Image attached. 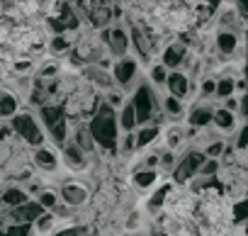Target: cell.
<instances>
[{
    "label": "cell",
    "mask_w": 248,
    "mask_h": 236,
    "mask_svg": "<svg viewBox=\"0 0 248 236\" xmlns=\"http://www.w3.org/2000/svg\"><path fill=\"white\" fill-rule=\"evenodd\" d=\"M212 122H214L221 132H233V127H236V114L229 112V110H224V107H214Z\"/></svg>",
    "instance_id": "cell-21"
},
{
    "label": "cell",
    "mask_w": 248,
    "mask_h": 236,
    "mask_svg": "<svg viewBox=\"0 0 248 236\" xmlns=\"http://www.w3.org/2000/svg\"><path fill=\"white\" fill-rule=\"evenodd\" d=\"M8 129H10L22 144H27V146H37V149H39V146L44 144V129H42L39 120H37L32 112H17V114H13Z\"/></svg>",
    "instance_id": "cell-3"
},
{
    "label": "cell",
    "mask_w": 248,
    "mask_h": 236,
    "mask_svg": "<svg viewBox=\"0 0 248 236\" xmlns=\"http://www.w3.org/2000/svg\"><path fill=\"white\" fill-rule=\"evenodd\" d=\"M212 95H214V80L212 78H204L202 85H200V100H207Z\"/></svg>",
    "instance_id": "cell-32"
},
{
    "label": "cell",
    "mask_w": 248,
    "mask_h": 236,
    "mask_svg": "<svg viewBox=\"0 0 248 236\" xmlns=\"http://www.w3.org/2000/svg\"><path fill=\"white\" fill-rule=\"evenodd\" d=\"M166 95H170V97H175V100H187L190 95H192V80L187 78V73H183V71H168V78H166Z\"/></svg>",
    "instance_id": "cell-9"
},
{
    "label": "cell",
    "mask_w": 248,
    "mask_h": 236,
    "mask_svg": "<svg viewBox=\"0 0 248 236\" xmlns=\"http://www.w3.org/2000/svg\"><path fill=\"white\" fill-rule=\"evenodd\" d=\"M214 44H217V51H219L224 59H231L233 54L241 56V39H238L236 32H221V30H219Z\"/></svg>",
    "instance_id": "cell-12"
},
{
    "label": "cell",
    "mask_w": 248,
    "mask_h": 236,
    "mask_svg": "<svg viewBox=\"0 0 248 236\" xmlns=\"http://www.w3.org/2000/svg\"><path fill=\"white\" fill-rule=\"evenodd\" d=\"M246 137H248V125H241L236 134V146H233L236 154H246Z\"/></svg>",
    "instance_id": "cell-31"
},
{
    "label": "cell",
    "mask_w": 248,
    "mask_h": 236,
    "mask_svg": "<svg viewBox=\"0 0 248 236\" xmlns=\"http://www.w3.org/2000/svg\"><path fill=\"white\" fill-rule=\"evenodd\" d=\"M25 202H30V195L22 188L10 185V188H5L3 192H0V205H3L5 209H15V207H20Z\"/></svg>",
    "instance_id": "cell-17"
},
{
    "label": "cell",
    "mask_w": 248,
    "mask_h": 236,
    "mask_svg": "<svg viewBox=\"0 0 248 236\" xmlns=\"http://www.w3.org/2000/svg\"><path fill=\"white\" fill-rule=\"evenodd\" d=\"M229 212H231V224H233V226H241V224L246 221V217H248V205H246V200H236L233 207H229Z\"/></svg>",
    "instance_id": "cell-25"
},
{
    "label": "cell",
    "mask_w": 248,
    "mask_h": 236,
    "mask_svg": "<svg viewBox=\"0 0 248 236\" xmlns=\"http://www.w3.org/2000/svg\"><path fill=\"white\" fill-rule=\"evenodd\" d=\"M166 78H168V71H166L161 63H151V66H149V80H151L154 85H163ZM154 85H151V88H154Z\"/></svg>",
    "instance_id": "cell-29"
},
{
    "label": "cell",
    "mask_w": 248,
    "mask_h": 236,
    "mask_svg": "<svg viewBox=\"0 0 248 236\" xmlns=\"http://www.w3.org/2000/svg\"><path fill=\"white\" fill-rule=\"evenodd\" d=\"M170 190H173V183L168 180V183L158 185V188L151 192V197H149V202H146V209H149V214H151V217L161 214V209H163V202H166V197H168V192H170Z\"/></svg>",
    "instance_id": "cell-18"
},
{
    "label": "cell",
    "mask_w": 248,
    "mask_h": 236,
    "mask_svg": "<svg viewBox=\"0 0 248 236\" xmlns=\"http://www.w3.org/2000/svg\"><path fill=\"white\" fill-rule=\"evenodd\" d=\"M61 200L68 209H76V207H83L88 200H90V192L83 183H63L61 185Z\"/></svg>",
    "instance_id": "cell-11"
},
{
    "label": "cell",
    "mask_w": 248,
    "mask_h": 236,
    "mask_svg": "<svg viewBox=\"0 0 248 236\" xmlns=\"http://www.w3.org/2000/svg\"><path fill=\"white\" fill-rule=\"evenodd\" d=\"M17 110H20L17 97L13 93H8V90H0V117H8L10 120L13 114H17Z\"/></svg>",
    "instance_id": "cell-23"
},
{
    "label": "cell",
    "mask_w": 248,
    "mask_h": 236,
    "mask_svg": "<svg viewBox=\"0 0 248 236\" xmlns=\"http://www.w3.org/2000/svg\"><path fill=\"white\" fill-rule=\"evenodd\" d=\"M37 120H39L42 129H46L49 139L56 146H63L68 142V137H71V122H68V117H66V112H63L61 105H44V107H39V117H37Z\"/></svg>",
    "instance_id": "cell-2"
},
{
    "label": "cell",
    "mask_w": 248,
    "mask_h": 236,
    "mask_svg": "<svg viewBox=\"0 0 248 236\" xmlns=\"http://www.w3.org/2000/svg\"><path fill=\"white\" fill-rule=\"evenodd\" d=\"M88 134L95 144V149L105 151V154H117V142H119V127H117V112L107 105L100 102L95 114L85 122Z\"/></svg>",
    "instance_id": "cell-1"
},
{
    "label": "cell",
    "mask_w": 248,
    "mask_h": 236,
    "mask_svg": "<svg viewBox=\"0 0 248 236\" xmlns=\"http://www.w3.org/2000/svg\"><path fill=\"white\" fill-rule=\"evenodd\" d=\"M109 73H112L114 85H119V88H129V85L134 83L137 73H139V61H137L134 56H124V59L114 61V66H112ZM119 88H117V90H119Z\"/></svg>",
    "instance_id": "cell-7"
},
{
    "label": "cell",
    "mask_w": 248,
    "mask_h": 236,
    "mask_svg": "<svg viewBox=\"0 0 248 236\" xmlns=\"http://www.w3.org/2000/svg\"><path fill=\"white\" fill-rule=\"evenodd\" d=\"M83 78H85V83H90V85L97 88V90H105V93L117 90V85H114V80H112V73L105 71V66H97V63L83 66Z\"/></svg>",
    "instance_id": "cell-10"
},
{
    "label": "cell",
    "mask_w": 248,
    "mask_h": 236,
    "mask_svg": "<svg viewBox=\"0 0 248 236\" xmlns=\"http://www.w3.org/2000/svg\"><path fill=\"white\" fill-rule=\"evenodd\" d=\"M100 42L105 44L107 56H112L114 61L129 56V34H127V30H124L122 25L100 30Z\"/></svg>",
    "instance_id": "cell-5"
},
{
    "label": "cell",
    "mask_w": 248,
    "mask_h": 236,
    "mask_svg": "<svg viewBox=\"0 0 248 236\" xmlns=\"http://www.w3.org/2000/svg\"><path fill=\"white\" fill-rule=\"evenodd\" d=\"M156 180H158V171H144V168H139V171L132 173V183H134V188H139V190L154 188Z\"/></svg>",
    "instance_id": "cell-22"
},
{
    "label": "cell",
    "mask_w": 248,
    "mask_h": 236,
    "mask_svg": "<svg viewBox=\"0 0 248 236\" xmlns=\"http://www.w3.org/2000/svg\"><path fill=\"white\" fill-rule=\"evenodd\" d=\"M207 158H204V154L200 151V149H192V151H185L183 154V158L175 163V168H173V185H187V183H192L195 178H197V173H200V168H202V163H204Z\"/></svg>",
    "instance_id": "cell-4"
},
{
    "label": "cell",
    "mask_w": 248,
    "mask_h": 236,
    "mask_svg": "<svg viewBox=\"0 0 248 236\" xmlns=\"http://www.w3.org/2000/svg\"><path fill=\"white\" fill-rule=\"evenodd\" d=\"M32 163H34L39 171H46V173L59 171V156H56L51 149H46V146H39V149L32 154Z\"/></svg>",
    "instance_id": "cell-15"
},
{
    "label": "cell",
    "mask_w": 248,
    "mask_h": 236,
    "mask_svg": "<svg viewBox=\"0 0 248 236\" xmlns=\"http://www.w3.org/2000/svg\"><path fill=\"white\" fill-rule=\"evenodd\" d=\"M117 127H119V134H132L137 129V114H134V107H132L129 100L122 102V107H119Z\"/></svg>",
    "instance_id": "cell-16"
},
{
    "label": "cell",
    "mask_w": 248,
    "mask_h": 236,
    "mask_svg": "<svg viewBox=\"0 0 248 236\" xmlns=\"http://www.w3.org/2000/svg\"><path fill=\"white\" fill-rule=\"evenodd\" d=\"M158 102H161V114L168 117V120H180V117L185 114V105H183L180 100L170 97V95H166V97L158 100Z\"/></svg>",
    "instance_id": "cell-20"
},
{
    "label": "cell",
    "mask_w": 248,
    "mask_h": 236,
    "mask_svg": "<svg viewBox=\"0 0 248 236\" xmlns=\"http://www.w3.org/2000/svg\"><path fill=\"white\" fill-rule=\"evenodd\" d=\"M54 224H56V217H54L51 212H44V214L32 224V229H34V234H49V231L54 229Z\"/></svg>",
    "instance_id": "cell-27"
},
{
    "label": "cell",
    "mask_w": 248,
    "mask_h": 236,
    "mask_svg": "<svg viewBox=\"0 0 248 236\" xmlns=\"http://www.w3.org/2000/svg\"><path fill=\"white\" fill-rule=\"evenodd\" d=\"M185 137H187V134H185L180 127H170V129H168V134H166V149L173 154V151L185 142Z\"/></svg>",
    "instance_id": "cell-26"
},
{
    "label": "cell",
    "mask_w": 248,
    "mask_h": 236,
    "mask_svg": "<svg viewBox=\"0 0 248 236\" xmlns=\"http://www.w3.org/2000/svg\"><path fill=\"white\" fill-rule=\"evenodd\" d=\"M37 202H39V207H42L44 212H54L56 205H59V195H56L54 190H44V192H39Z\"/></svg>",
    "instance_id": "cell-28"
},
{
    "label": "cell",
    "mask_w": 248,
    "mask_h": 236,
    "mask_svg": "<svg viewBox=\"0 0 248 236\" xmlns=\"http://www.w3.org/2000/svg\"><path fill=\"white\" fill-rule=\"evenodd\" d=\"M158 54H161V66H163L166 71H168V68H170V71H178V68L185 63V59L190 56V47L180 44L178 39H175V42L170 39V42L163 47V51H158Z\"/></svg>",
    "instance_id": "cell-8"
},
{
    "label": "cell",
    "mask_w": 248,
    "mask_h": 236,
    "mask_svg": "<svg viewBox=\"0 0 248 236\" xmlns=\"http://www.w3.org/2000/svg\"><path fill=\"white\" fill-rule=\"evenodd\" d=\"M233 93H236V80H233V76H224V78L214 80V95H217V97L229 100V97H233Z\"/></svg>",
    "instance_id": "cell-24"
},
{
    "label": "cell",
    "mask_w": 248,
    "mask_h": 236,
    "mask_svg": "<svg viewBox=\"0 0 248 236\" xmlns=\"http://www.w3.org/2000/svg\"><path fill=\"white\" fill-rule=\"evenodd\" d=\"M158 137H161L158 125H146V127H141V129H137V132H134V149H137V151H141V149L151 146Z\"/></svg>",
    "instance_id": "cell-19"
},
{
    "label": "cell",
    "mask_w": 248,
    "mask_h": 236,
    "mask_svg": "<svg viewBox=\"0 0 248 236\" xmlns=\"http://www.w3.org/2000/svg\"><path fill=\"white\" fill-rule=\"evenodd\" d=\"M76 8L88 10V13H80L78 17H85L93 30H107V27H112V20L119 17L114 13L117 5H107V3H76Z\"/></svg>",
    "instance_id": "cell-6"
},
{
    "label": "cell",
    "mask_w": 248,
    "mask_h": 236,
    "mask_svg": "<svg viewBox=\"0 0 248 236\" xmlns=\"http://www.w3.org/2000/svg\"><path fill=\"white\" fill-rule=\"evenodd\" d=\"M212 114H214V107H212L209 102H200V105H195V107L190 110V114H187V125L195 127V129L209 127Z\"/></svg>",
    "instance_id": "cell-14"
},
{
    "label": "cell",
    "mask_w": 248,
    "mask_h": 236,
    "mask_svg": "<svg viewBox=\"0 0 248 236\" xmlns=\"http://www.w3.org/2000/svg\"><path fill=\"white\" fill-rule=\"evenodd\" d=\"M61 151H63V163H66L68 171H83V168L88 166V161H90V158H88V156H85V154H83L71 139L61 146Z\"/></svg>",
    "instance_id": "cell-13"
},
{
    "label": "cell",
    "mask_w": 248,
    "mask_h": 236,
    "mask_svg": "<svg viewBox=\"0 0 248 236\" xmlns=\"http://www.w3.org/2000/svg\"><path fill=\"white\" fill-rule=\"evenodd\" d=\"M88 234V226L83 224H73V226H63L59 231H51V236H85Z\"/></svg>",
    "instance_id": "cell-30"
}]
</instances>
